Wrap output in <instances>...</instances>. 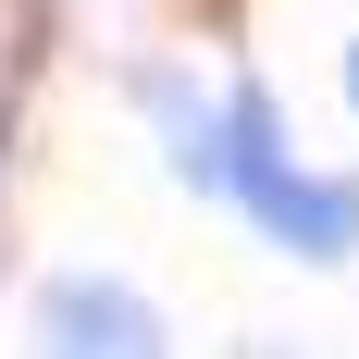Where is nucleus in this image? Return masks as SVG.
I'll return each mask as SVG.
<instances>
[{"label": "nucleus", "mask_w": 359, "mask_h": 359, "mask_svg": "<svg viewBox=\"0 0 359 359\" xmlns=\"http://www.w3.org/2000/svg\"><path fill=\"white\" fill-rule=\"evenodd\" d=\"M149 111H161L186 186L223 198V211H248L273 248H297V260H347V248H359V186L310 174V161L285 149V111L260 100V87H236L223 111H198L174 74H149Z\"/></svg>", "instance_id": "f257e3e1"}, {"label": "nucleus", "mask_w": 359, "mask_h": 359, "mask_svg": "<svg viewBox=\"0 0 359 359\" xmlns=\"http://www.w3.org/2000/svg\"><path fill=\"white\" fill-rule=\"evenodd\" d=\"M37 347H161V310L111 273H50L37 285Z\"/></svg>", "instance_id": "f03ea898"}, {"label": "nucleus", "mask_w": 359, "mask_h": 359, "mask_svg": "<svg viewBox=\"0 0 359 359\" xmlns=\"http://www.w3.org/2000/svg\"><path fill=\"white\" fill-rule=\"evenodd\" d=\"M347 100H359V37H347Z\"/></svg>", "instance_id": "7ed1b4c3"}]
</instances>
